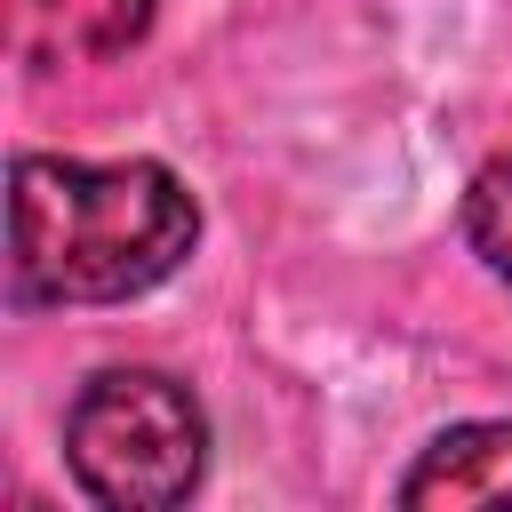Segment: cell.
<instances>
[{"label": "cell", "mask_w": 512, "mask_h": 512, "mask_svg": "<svg viewBox=\"0 0 512 512\" xmlns=\"http://www.w3.org/2000/svg\"><path fill=\"white\" fill-rule=\"evenodd\" d=\"M200 240V200L168 160H64L16 152L8 168V296L128 304L176 280Z\"/></svg>", "instance_id": "1"}, {"label": "cell", "mask_w": 512, "mask_h": 512, "mask_svg": "<svg viewBox=\"0 0 512 512\" xmlns=\"http://www.w3.org/2000/svg\"><path fill=\"white\" fill-rule=\"evenodd\" d=\"M64 464L104 512H176L208 480V408L168 368H96L64 408Z\"/></svg>", "instance_id": "2"}, {"label": "cell", "mask_w": 512, "mask_h": 512, "mask_svg": "<svg viewBox=\"0 0 512 512\" xmlns=\"http://www.w3.org/2000/svg\"><path fill=\"white\" fill-rule=\"evenodd\" d=\"M408 512H512V416L448 424L400 472Z\"/></svg>", "instance_id": "3"}, {"label": "cell", "mask_w": 512, "mask_h": 512, "mask_svg": "<svg viewBox=\"0 0 512 512\" xmlns=\"http://www.w3.org/2000/svg\"><path fill=\"white\" fill-rule=\"evenodd\" d=\"M160 0H16L24 64H104L152 32Z\"/></svg>", "instance_id": "4"}, {"label": "cell", "mask_w": 512, "mask_h": 512, "mask_svg": "<svg viewBox=\"0 0 512 512\" xmlns=\"http://www.w3.org/2000/svg\"><path fill=\"white\" fill-rule=\"evenodd\" d=\"M464 248L488 264V280L512 288V152H496L464 184Z\"/></svg>", "instance_id": "5"}]
</instances>
